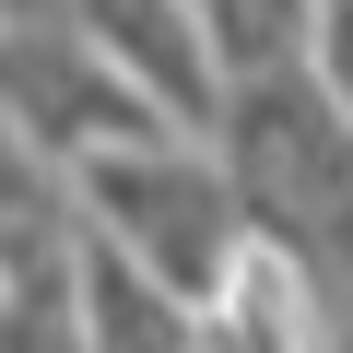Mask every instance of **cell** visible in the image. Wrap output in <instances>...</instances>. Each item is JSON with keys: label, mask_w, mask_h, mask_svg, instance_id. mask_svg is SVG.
Returning a JSON list of instances; mask_svg holds the SVG:
<instances>
[{"label": "cell", "mask_w": 353, "mask_h": 353, "mask_svg": "<svg viewBox=\"0 0 353 353\" xmlns=\"http://www.w3.org/2000/svg\"><path fill=\"white\" fill-rule=\"evenodd\" d=\"M71 201H83V224H94L106 248H130L153 283H176L189 306H201V294L248 259V236H259V201H248L236 153L201 141V130L71 153Z\"/></svg>", "instance_id": "6da1fadb"}, {"label": "cell", "mask_w": 353, "mask_h": 353, "mask_svg": "<svg viewBox=\"0 0 353 353\" xmlns=\"http://www.w3.org/2000/svg\"><path fill=\"white\" fill-rule=\"evenodd\" d=\"M71 24H83L176 130L212 141V118H224V59H212V24L189 12V0H71Z\"/></svg>", "instance_id": "7a4b0ae2"}, {"label": "cell", "mask_w": 353, "mask_h": 353, "mask_svg": "<svg viewBox=\"0 0 353 353\" xmlns=\"http://www.w3.org/2000/svg\"><path fill=\"white\" fill-rule=\"evenodd\" d=\"M306 71L353 106V0H330V12H318V48H306Z\"/></svg>", "instance_id": "3957f363"}]
</instances>
